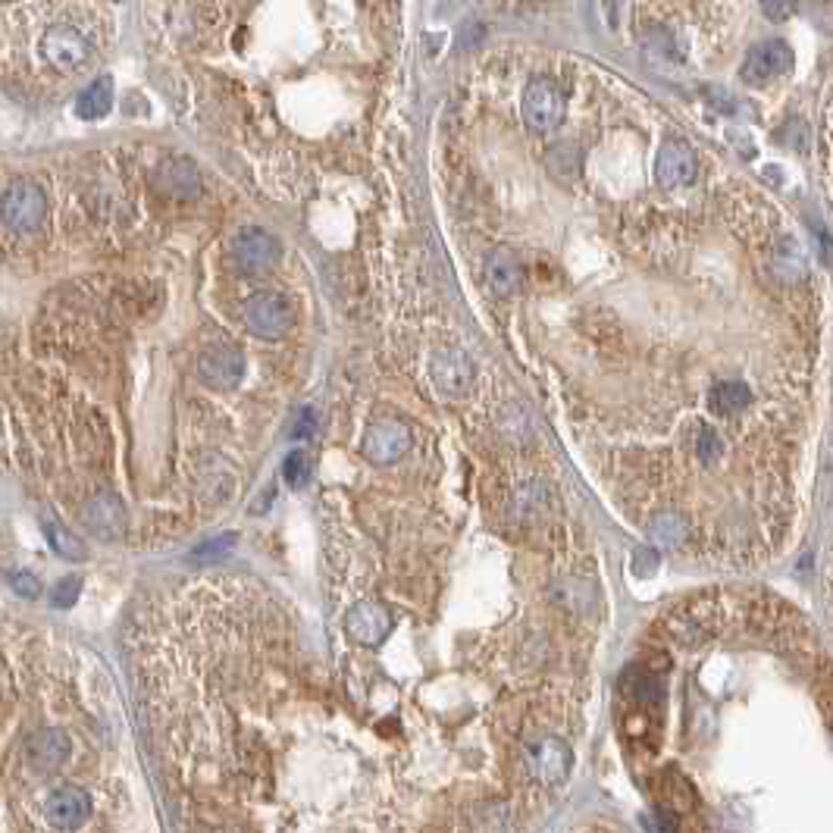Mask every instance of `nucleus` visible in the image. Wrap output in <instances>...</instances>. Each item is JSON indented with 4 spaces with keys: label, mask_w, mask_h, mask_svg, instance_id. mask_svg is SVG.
I'll return each instance as SVG.
<instances>
[{
    "label": "nucleus",
    "mask_w": 833,
    "mask_h": 833,
    "mask_svg": "<svg viewBox=\"0 0 833 833\" xmlns=\"http://www.w3.org/2000/svg\"><path fill=\"white\" fill-rule=\"evenodd\" d=\"M232 260L245 276H260V273H270L282 260V245H279V238L273 232L248 226V229H242L235 235Z\"/></svg>",
    "instance_id": "20e7f679"
},
{
    "label": "nucleus",
    "mask_w": 833,
    "mask_h": 833,
    "mask_svg": "<svg viewBox=\"0 0 833 833\" xmlns=\"http://www.w3.org/2000/svg\"><path fill=\"white\" fill-rule=\"evenodd\" d=\"M91 815V796L76 787V783H66V787L54 790L51 799L44 805V818L57 830H79Z\"/></svg>",
    "instance_id": "9b49d317"
},
{
    "label": "nucleus",
    "mask_w": 833,
    "mask_h": 833,
    "mask_svg": "<svg viewBox=\"0 0 833 833\" xmlns=\"http://www.w3.org/2000/svg\"><path fill=\"white\" fill-rule=\"evenodd\" d=\"M790 69H793V47L780 38H771V41L755 44L746 54L740 76L746 85H765L777 76H787Z\"/></svg>",
    "instance_id": "423d86ee"
},
{
    "label": "nucleus",
    "mask_w": 833,
    "mask_h": 833,
    "mask_svg": "<svg viewBox=\"0 0 833 833\" xmlns=\"http://www.w3.org/2000/svg\"><path fill=\"white\" fill-rule=\"evenodd\" d=\"M154 188L166 198L195 201L201 195V173L188 157H166L154 170Z\"/></svg>",
    "instance_id": "9d476101"
},
{
    "label": "nucleus",
    "mask_w": 833,
    "mask_h": 833,
    "mask_svg": "<svg viewBox=\"0 0 833 833\" xmlns=\"http://www.w3.org/2000/svg\"><path fill=\"white\" fill-rule=\"evenodd\" d=\"M314 430H317V414L307 408V411H301V420L295 426V436H311Z\"/></svg>",
    "instance_id": "c756f323"
},
{
    "label": "nucleus",
    "mask_w": 833,
    "mask_h": 833,
    "mask_svg": "<svg viewBox=\"0 0 833 833\" xmlns=\"http://www.w3.org/2000/svg\"><path fill=\"white\" fill-rule=\"evenodd\" d=\"M82 517L94 533L107 536V539H113V536H119L126 530V511H123V505H119V498H113V495L91 498Z\"/></svg>",
    "instance_id": "f3484780"
},
{
    "label": "nucleus",
    "mask_w": 833,
    "mask_h": 833,
    "mask_svg": "<svg viewBox=\"0 0 833 833\" xmlns=\"http://www.w3.org/2000/svg\"><path fill=\"white\" fill-rule=\"evenodd\" d=\"M624 693L630 699H636V702H658L664 696L661 693V683L652 674L642 671V668H630L624 674Z\"/></svg>",
    "instance_id": "4be33fe9"
},
{
    "label": "nucleus",
    "mask_w": 833,
    "mask_h": 833,
    "mask_svg": "<svg viewBox=\"0 0 833 833\" xmlns=\"http://www.w3.org/2000/svg\"><path fill=\"white\" fill-rule=\"evenodd\" d=\"M69 736L60 730H41L26 743V761L35 774H51L69 758Z\"/></svg>",
    "instance_id": "4468645a"
},
{
    "label": "nucleus",
    "mask_w": 833,
    "mask_h": 833,
    "mask_svg": "<svg viewBox=\"0 0 833 833\" xmlns=\"http://www.w3.org/2000/svg\"><path fill=\"white\" fill-rule=\"evenodd\" d=\"M282 476H285V483H289L292 489H301L307 480H311V455L307 451H292L289 458L282 461Z\"/></svg>",
    "instance_id": "5701e85b"
},
{
    "label": "nucleus",
    "mask_w": 833,
    "mask_h": 833,
    "mask_svg": "<svg viewBox=\"0 0 833 833\" xmlns=\"http://www.w3.org/2000/svg\"><path fill=\"white\" fill-rule=\"evenodd\" d=\"M486 282L498 298H514L523 285L520 257L511 248H495L486 257Z\"/></svg>",
    "instance_id": "dca6fc26"
},
{
    "label": "nucleus",
    "mask_w": 833,
    "mask_h": 833,
    "mask_svg": "<svg viewBox=\"0 0 833 833\" xmlns=\"http://www.w3.org/2000/svg\"><path fill=\"white\" fill-rule=\"evenodd\" d=\"M761 10L771 22H783L796 13V0H761Z\"/></svg>",
    "instance_id": "cd10ccee"
},
{
    "label": "nucleus",
    "mask_w": 833,
    "mask_h": 833,
    "mask_svg": "<svg viewBox=\"0 0 833 833\" xmlns=\"http://www.w3.org/2000/svg\"><path fill=\"white\" fill-rule=\"evenodd\" d=\"M232 542H235V536H220V539H213V542L201 545V549L195 552V558H204V555H220V552L232 549Z\"/></svg>",
    "instance_id": "c85d7f7f"
},
{
    "label": "nucleus",
    "mask_w": 833,
    "mask_h": 833,
    "mask_svg": "<svg viewBox=\"0 0 833 833\" xmlns=\"http://www.w3.org/2000/svg\"><path fill=\"white\" fill-rule=\"evenodd\" d=\"M44 536L60 558H66V561H85L88 558L85 542L76 533H69L57 517H44Z\"/></svg>",
    "instance_id": "aec40b11"
},
{
    "label": "nucleus",
    "mask_w": 833,
    "mask_h": 833,
    "mask_svg": "<svg viewBox=\"0 0 833 833\" xmlns=\"http://www.w3.org/2000/svg\"><path fill=\"white\" fill-rule=\"evenodd\" d=\"M79 592H82V580L79 577H63L54 589H51V605L66 611L79 602Z\"/></svg>",
    "instance_id": "b1692460"
},
{
    "label": "nucleus",
    "mask_w": 833,
    "mask_h": 833,
    "mask_svg": "<svg viewBox=\"0 0 833 833\" xmlns=\"http://www.w3.org/2000/svg\"><path fill=\"white\" fill-rule=\"evenodd\" d=\"M749 401H752V392L746 383H736V379H727V383H718L711 389L708 395V404H711V411L714 414H721V417H730L736 411H743L749 408Z\"/></svg>",
    "instance_id": "6ab92c4d"
},
{
    "label": "nucleus",
    "mask_w": 833,
    "mask_h": 833,
    "mask_svg": "<svg viewBox=\"0 0 833 833\" xmlns=\"http://www.w3.org/2000/svg\"><path fill=\"white\" fill-rule=\"evenodd\" d=\"M242 320H245V329L251 332L254 339L276 342V339H282L285 332L292 329L295 314H292V304L285 301V295H279V292H254L245 301V307H242Z\"/></svg>",
    "instance_id": "f257e3e1"
},
{
    "label": "nucleus",
    "mask_w": 833,
    "mask_h": 833,
    "mask_svg": "<svg viewBox=\"0 0 833 833\" xmlns=\"http://www.w3.org/2000/svg\"><path fill=\"white\" fill-rule=\"evenodd\" d=\"M774 273L783 282H799L805 279V254L802 248L793 242V238H783L774 251Z\"/></svg>",
    "instance_id": "412c9836"
},
{
    "label": "nucleus",
    "mask_w": 833,
    "mask_h": 833,
    "mask_svg": "<svg viewBox=\"0 0 833 833\" xmlns=\"http://www.w3.org/2000/svg\"><path fill=\"white\" fill-rule=\"evenodd\" d=\"M430 376H433V386L448 395V398H461L473 389V379H476V367L470 361V354L461 348H442L433 354L430 361Z\"/></svg>",
    "instance_id": "6e6552de"
},
{
    "label": "nucleus",
    "mask_w": 833,
    "mask_h": 833,
    "mask_svg": "<svg viewBox=\"0 0 833 833\" xmlns=\"http://www.w3.org/2000/svg\"><path fill=\"white\" fill-rule=\"evenodd\" d=\"M570 765H574L570 746L555 740V736H545L533 752V774H536V780L542 783V787H558V783L567 777Z\"/></svg>",
    "instance_id": "2eb2a0df"
},
{
    "label": "nucleus",
    "mask_w": 833,
    "mask_h": 833,
    "mask_svg": "<svg viewBox=\"0 0 833 833\" xmlns=\"http://www.w3.org/2000/svg\"><path fill=\"white\" fill-rule=\"evenodd\" d=\"M10 586H13V592L16 595H22V599H38V592H41V586H38V577L35 574H26V570H16V574H10Z\"/></svg>",
    "instance_id": "a878e982"
},
{
    "label": "nucleus",
    "mask_w": 833,
    "mask_h": 833,
    "mask_svg": "<svg viewBox=\"0 0 833 833\" xmlns=\"http://www.w3.org/2000/svg\"><path fill=\"white\" fill-rule=\"evenodd\" d=\"M47 213V198L32 179H13L0 195V223L16 232L38 229Z\"/></svg>",
    "instance_id": "f03ea898"
},
{
    "label": "nucleus",
    "mask_w": 833,
    "mask_h": 833,
    "mask_svg": "<svg viewBox=\"0 0 833 833\" xmlns=\"http://www.w3.org/2000/svg\"><path fill=\"white\" fill-rule=\"evenodd\" d=\"M113 107V82L104 76V79H94L82 94H79V101H76V116L79 119H101L107 116Z\"/></svg>",
    "instance_id": "a211bd4d"
},
{
    "label": "nucleus",
    "mask_w": 833,
    "mask_h": 833,
    "mask_svg": "<svg viewBox=\"0 0 833 833\" xmlns=\"http://www.w3.org/2000/svg\"><path fill=\"white\" fill-rule=\"evenodd\" d=\"M345 630L351 633V639L361 642V646H379V642H386V636L392 630V614L376 602H361V605L348 608Z\"/></svg>",
    "instance_id": "ddd939ff"
},
{
    "label": "nucleus",
    "mask_w": 833,
    "mask_h": 833,
    "mask_svg": "<svg viewBox=\"0 0 833 833\" xmlns=\"http://www.w3.org/2000/svg\"><path fill=\"white\" fill-rule=\"evenodd\" d=\"M520 113H523V123L536 132H552L564 123V113H567V101H564V91L552 82V79H533L523 91V101H520Z\"/></svg>",
    "instance_id": "7ed1b4c3"
},
{
    "label": "nucleus",
    "mask_w": 833,
    "mask_h": 833,
    "mask_svg": "<svg viewBox=\"0 0 833 833\" xmlns=\"http://www.w3.org/2000/svg\"><path fill=\"white\" fill-rule=\"evenodd\" d=\"M783 138H787L796 151H808V141H812V135H808V126L802 123V119H790L787 129H783Z\"/></svg>",
    "instance_id": "bb28decb"
},
{
    "label": "nucleus",
    "mask_w": 833,
    "mask_h": 833,
    "mask_svg": "<svg viewBox=\"0 0 833 833\" xmlns=\"http://www.w3.org/2000/svg\"><path fill=\"white\" fill-rule=\"evenodd\" d=\"M721 451H724V445H721V436L711 430V426H702L699 430V436H696V455H699V461L702 464H711V461H718L721 458Z\"/></svg>",
    "instance_id": "393cba45"
},
{
    "label": "nucleus",
    "mask_w": 833,
    "mask_h": 833,
    "mask_svg": "<svg viewBox=\"0 0 833 833\" xmlns=\"http://www.w3.org/2000/svg\"><path fill=\"white\" fill-rule=\"evenodd\" d=\"M245 354L242 348H235V345H210L201 357H198V376H201V383L210 386V389H235L238 383H242V376H245Z\"/></svg>",
    "instance_id": "0eeeda50"
},
{
    "label": "nucleus",
    "mask_w": 833,
    "mask_h": 833,
    "mask_svg": "<svg viewBox=\"0 0 833 833\" xmlns=\"http://www.w3.org/2000/svg\"><path fill=\"white\" fill-rule=\"evenodd\" d=\"M41 54H44L47 66L57 69V73H76L79 66L88 63L91 44L85 41L82 32L69 29V26H57V29H51V32L44 35Z\"/></svg>",
    "instance_id": "1a4fd4ad"
},
{
    "label": "nucleus",
    "mask_w": 833,
    "mask_h": 833,
    "mask_svg": "<svg viewBox=\"0 0 833 833\" xmlns=\"http://www.w3.org/2000/svg\"><path fill=\"white\" fill-rule=\"evenodd\" d=\"M699 173V160H696V151L686 145V141H668L661 151H658V160H655V179L661 188H668V192H674V188H683L696 179Z\"/></svg>",
    "instance_id": "f8f14e48"
},
{
    "label": "nucleus",
    "mask_w": 833,
    "mask_h": 833,
    "mask_svg": "<svg viewBox=\"0 0 833 833\" xmlns=\"http://www.w3.org/2000/svg\"><path fill=\"white\" fill-rule=\"evenodd\" d=\"M364 458L373 464H395L411 451V426L395 417H383L367 426L361 442Z\"/></svg>",
    "instance_id": "39448f33"
}]
</instances>
